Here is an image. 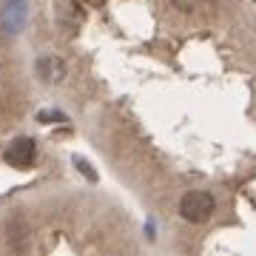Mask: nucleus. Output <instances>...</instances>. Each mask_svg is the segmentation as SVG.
Returning <instances> with one entry per match:
<instances>
[{"label":"nucleus","mask_w":256,"mask_h":256,"mask_svg":"<svg viewBox=\"0 0 256 256\" xmlns=\"http://www.w3.org/2000/svg\"><path fill=\"white\" fill-rule=\"evenodd\" d=\"M180 214H182V220L194 222V225L208 222L210 214H214V196L205 191H188L180 200Z\"/></svg>","instance_id":"obj_1"},{"label":"nucleus","mask_w":256,"mask_h":256,"mask_svg":"<svg viewBox=\"0 0 256 256\" xmlns=\"http://www.w3.org/2000/svg\"><path fill=\"white\" fill-rule=\"evenodd\" d=\"M3 160L9 165H14V168H26V165L34 162V140H14L9 148H6V154H3Z\"/></svg>","instance_id":"obj_3"},{"label":"nucleus","mask_w":256,"mask_h":256,"mask_svg":"<svg viewBox=\"0 0 256 256\" xmlns=\"http://www.w3.org/2000/svg\"><path fill=\"white\" fill-rule=\"evenodd\" d=\"M26 23V0H6L3 9H0V28L6 34L20 32Z\"/></svg>","instance_id":"obj_2"}]
</instances>
